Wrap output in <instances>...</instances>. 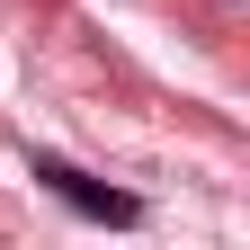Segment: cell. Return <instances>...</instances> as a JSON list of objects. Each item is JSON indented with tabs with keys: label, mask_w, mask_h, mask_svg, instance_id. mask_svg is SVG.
I'll use <instances>...</instances> for the list:
<instances>
[{
	"label": "cell",
	"mask_w": 250,
	"mask_h": 250,
	"mask_svg": "<svg viewBox=\"0 0 250 250\" xmlns=\"http://www.w3.org/2000/svg\"><path fill=\"white\" fill-rule=\"evenodd\" d=\"M27 179L45 188V197H62L72 214H89V224H143V197H125V188H107V179H89V170H72V161H54V152H36L27 161Z\"/></svg>",
	"instance_id": "6da1fadb"
}]
</instances>
